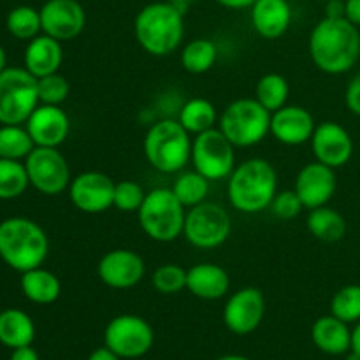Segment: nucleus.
I'll return each mask as SVG.
<instances>
[{"mask_svg": "<svg viewBox=\"0 0 360 360\" xmlns=\"http://www.w3.org/2000/svg\"><path fill=\"white\" fill-rule=\"evenodd\" d=\"M327 18H345V0H329L326 2Z\"/></svg>", "mask_w": 360, "mask_h": 360, "instance_id": "obj_42", "label": "nucleus"}, {"mask_svg": "<svg viewBox=\"0 0 360 360\" xmlns=\"http://www.w3.org/2000/svg\"><path fill=\"white\" fill-rule=\"evenodd\" d=\"M9 360H39V355L32 347H21L14 348Z\"/></svg>", "mask_w": 360, "mask_h": 360, "instance_id": "obj_43", "label": "nucleus"}, {"mask_svg": "<svg viewBox=\"0 0 360 360\" xmlns=\"http://www.w3.org/2000/svg\"><path fill=\"white\" fill-rule=\"evenodd\" d=\"M227 179L229 202L239 213H262L278 193L276 169L266 158L241 162Z\"/></svg>", "mask_w": 360, "mask_h": 360, "instance_id": "obj_2", "label": "nucleus"}, {"mask_svg": "<svg viewBox=\"0 0 360 360\" xmlns=\"http://www.w3.org/2000/svg\"><path fill=\"white\" fill-rule=\"evenodd\" d=\"M266 315V297L255 287H245L227 299L224 308V322L231 333L238 336L252 334L262 323Z\"/></svg>", "mask_w": 360, "mask_h": 360, "instance_id": "obj_14", "label": "nucleus"}, {"mask_svg": "<svg viewBox=\"0 0 360 360\" xmlns=\"http://www.w3.org/2000/svg\"><path fill=\"white\" fill-rule=\"evenodd\" d=\"M6 27L13 37L32 41L42 32L41 13L30 6H18L6 18Z\"/></svg>", "mask_w": 360, "mask_h": 360, "instance_id": "obj_34", "label": "nucleus"}, {"mask_svg": "<svg viewBox=\"0 0 360 360\" xmlns=\"http://www.w3.org/2000/svg\"><path fill=\"white\" fill-rule=\"evenodd\" d=\"M30 185L27 167L20 160L0 158V200H11L23 195Z\"/></svg>", "mask_w": 360, "mask_h": 360, "instance_id": "obj_33", "label": "nucleus"}, {"mask_svg": "<svg viewBox=\"0 0 360 360\" xmlns=\"http://www.w3.org/2000/svg\"><path fill=\"white\" fill-rule=\"evenodd\" d=\"M345 18L360 27V0H345Z\"/></svg>", "mask_w": 360, "mask_h": 360, "instance_id": "obj_41", "label": "nucleus"}, {"mask_svg": "<svg viewBox=\"0 0 360 360\" xmlns=\"http://www.w3.org/2000/svg\"><path fill=\"white\" fill-rule=\"evenodd\" d=\"M347 360H360V355H357V354H355V352L350 350V355H348Z\"/></svg>", "mask_w": 360, "mask_h": 360, "instance_id": "obj_50", "label": "nucleus"}, {"mask_svg": "<svg viewBox=\"0 0 360 360\" xmlns=\"http://www.w3.org/2000/svg\"><path fill=\"white\" fill-rule=\"evenodd\" d=\"M315 67L329 76L347 74L360 58V32L347 18H323L313 27L308 41Z\"/></svg>", "mask_w": 360, "mask_h": 360, "instance_id": "obj_1", "label": "nucleus"}, {"mask_svg": "<svg viewBox=\"0 0 360 360\" xmlns=\"http://www.w3.org/2000/svg\"><path fill=\"white\" fill-rule=\"evenodd\" d=\"M218 58V48L211 39L199 37L181 49V65L190 74H206L213 69Z\"/></svg>", "mask_w": 360, "mask_h": 360, "instance_id": "obj_29", "label": "nucleus"}, {"mask_svg": "<svg viewBox=\"0 0 360 360\" xmlns=\"http://www.w3.org/2000/svg\"><path fill=\"white\" fill-rule=\"evenodd\" d=\"M250 9L252 27L260 37L274 41L290 28L292 7L288 0H257Z\"/></svg>", "mask_w": 360, "mask_h": 360, "instance_id": "obj_21", "label": "nucleus"}, {"mask_svg": "<svg viewBox=\"0 0 360 360\" xmlns=\"http://www.w3.org/2000/svg\"><path fill=\"white\" fill-rule=\"evenodd\" d=\"M88 360H120V357L115 354V352L109 350L108 347H102V348H97V350L91 352Z\"/></svg>", "mask_w": 360, "mask_h": 360, "instance_id": "obj_44", "label": "nucleus"}, {"mask_svg": "<svg viewBox=\"0 0 360 360\" xmlns=\"http://www.w3.org/2000/svg\"><path fill=\"white\" fill-rule=\"evenodd\" d=\"M338 188L336 169L315 160L304 165L295 178V193L301 199L304 210L327 206Z\"/></svg>", "mask_w": 360, "mask_h": 360, "instance_id": "obj_17", "label": "nucleus"}, {"mask_svg": "<svg viewBox=\"0 0 360 360\" xmlns=\"http://www.w3.org/2000/svg\"><path fill=\"white\" fill-rule=\"evenodd\" d=\"M352 352L360 355V322H357L355 329L352 330Z\"/></svg>", "mask_w": 360, "mask_h": 360, "instance_id": "obj_46", "label": "nucleus"}, {"mask_svg": "<svg viewBox=\"0 0 360 360\" xmlns=\"http://www.w3.org/2000/svg\"><path fill=\"white\" fill-rule=\"evenodd\" d=\"M319 2H323V4H326V2H329V0H319Z\"/></svg>", "mask_w": 360, "mask_h": 360, "instance_id": "obj_51", "label": "nucleus"}, {"mask_svg": "<svg viewBox=\"0 0 360 360\" xmlns=\"http://www.w3.org/2000/svg\"><path fill=\"white\" fill-rule=\"evenodd\" d=\"M192 137L178 120H160L148 129L143 150L148 164L164 174H176L192 158Z\"/></svg>", "mask_w": 360, "mask_h": 360, "instance_id": "obj_5", "label": "nucleus"}, {"mask_svg": "<svg viewBox=\"0 0 360 360\" xmlns=\"http://www.w3.org/2000/svg\"><path fill=\"white\" fill-rule=\"evenodd\" d=\"M330 315L347 323L360 322V285H347L333 295Z\"/></svg>", "mask_w": 360, "mask_h": 360, "instance_id": "obj_35", "label": "nucleus"}, {"mask_svg": "<svg viewBox=\"0 0 360 360\" xmlns=\"http://www.w3.org/2000/svg\"><path fill=\"white\" fill-rule=\"evenodd\" d=\"M27 130L35 146L58 148L69 137V115L60 105L39 104L27 120Z\"/></svg>", "mask_w": 360, "mask_h": 360, "instance_id": "obj_19", "label": "nucleus"}, {"mask_svg": "<svg viewBox=\"0 0 360 360\" xmlns=\"http://www.w3.org/2000/svg\"><path fill=\"white\" fill-rule=\"evenodd\" d=\"M313 343L329 355H345L352 350V330L348 323L334 315L320 316L311 329Z\"/></svg>", "mask_w": 360, "mask_h": 360, "instance_id": "obj_24", "label": "nucleus"}, {"mask_svg": "<svg viewBox=\"0 0 360 360\" xmlns=\"http://www.w3.org/2000/svg\"><path fill=\"white\" fill-rule=\"evenodd\" d=\"M137 218L148 238L157 243H172L183 234L186 207L171 188H155L146 192Z\"/></svg>", "mask_w": 360, "mask_h": 360, "instance_id": "obj_6", "label": "nucleus"}, {"mask_svg": "<svg viewBox=\"0 0 360 360\" xmlns=\"http://www.w3.org/2000/svg\"><path fill=\"white\" fill-rule=\"evenodd\" d=\"M23 60L25 69L37 79L58 72L63 62L62 42L46 34L37 35L32 41H28Z\"/></svg>", "mask_w": 360, "mask_h": 360, "instance_id": "obj_23", "label": "nucleus"}, {"mask_svg": "<svg viewBox=\"0 0 360 360\" xmlns=\"http://www.w3.org/2000/svg\"><path fill=\"white\" fill-rule=\"evenodd\" d=\"M232 231L231 214L220 204L204 202L188 207L183 236L199 250H213L224 245Z\"/></svg>", "mask_w": 360, "mask_h": 360, "instance_id": "obj_9", "label": "nucleus"}, {"mask_svg": "<svg viewBox=\"0 0 360 360\" xmlns=\"http://www.w3.org/2000/svg\"><path fill=\"white\" fill-rule=\"evenodd\" d=\"M41 104L37 77L27 69L6 67L0 72V123L21 125L27 123L35 108Z\"/></svg>", "mask_w": 360, "mask_h": 360, "instance_id": "obj_8", "label": "nucleus"}, {"mask_svg": "<svg viewBox=\"0 0 360 360\" xmlns=\"http://www.w3.org/2000/svg\"><path fill=\"white\" fill-rule=\"evenodd\" d=\"M37 90L41 104L60 105L62 102L67 101V97H69L70 84L65 76H62L60 72H55L49 74V76L39 77Z\"/></svg>", "mask_w": 360, "mask_h": 360, "instance_id": "obj_38", "label": "nucleus"}, {"mask_svg": "<svg viewBox=\"0 0 360 360\" xmlns=\"http://www.w3.org/2000/svg\"><path fill=\"white\" fill-rule=\"evenodd\" d=\"M231 288L229 273L218 264L202 262L186 269V290L202 301H218Z\"/></svg>", "mask_w": 360, "mask_h": 360, "instance_id": "obj_22", "label": "nucleus"}, {"mask_svg": "<svg viewBox=\"0 0 360 360\" xmlns=\"http://www.w3.org/2000/svg\"><path fill=\"white\" fill-rule=\"evenodd\" d=\"M35 338V326L21 309H6L0 313V343L7 348L30 347Z\"/></svg>", "mask_w": 360, "mask_h": 360, "instance_id": "obj_26", "label": "nucleus"}, {"mask_svg": "<svg viewBox=\"0 0 360 360\" xmlns=\"http://www.w3.org/2000/svg\"><path fill=\"white\" fill-rule=\"evenodd\" d=\"M155 290L164 295H174L186 288V269L178 264H162L151 278Z\"/></svg>", "mask_w": 360, "mask_h": 360, "instance_id": "obj_36", "label": "nucleus"}, {"mask_svg": "<svg viewBox=\"0 0 360 360\" xmlns=\"http://www.w3.org/2000/svg\"><path fill=\"white\" fill-rule=\"evenodd\" d=\"M190 162L210 181L227 179L236 169V146L214 127L193 137Z\"/></svg>", "mask_w": 360, "mask_h": 360, "instance_id": "obj_10", "label": "nucleus"}, {"mask_svg": "<svg viewBox=\"0 0 360 360\" xmlns=\"http://www.w3.org/2000/svg\"><path fill=\"white\" fill-rule=\"evenodd\" d=\"M169 2H171L172 6L178 7V9L181 11V13H186V9H188L190 4H192L193 0H169Z\"/></svg>", "mask_w": 360, "mask_h": 360, "instance_id": "obj_47", "label": "nucleus"}, {"mask_svg": "<svg viewBox=\"0 0 360 360\" xmlns=\"http://www.w3.org/2000/svg\"><path fill=\"white\" fill-rule=\"evenodd\" d=\"M315 127V118L302 105H283L271 112V136L285 146L309 143Z\"/></svg>", "mask_w": 360, "mask_h": 360, "instance_id": "obj_20", "label": "nucleus"}, {"mask_svg": "<svg viewBox=\"0 0 360 360\" xmlns=\"http://www.w3.org/2000/svg\"><path fill=\"white\" fill-rule=\"evenodd\" d=\"M171 2H151L137 13L134 35L141 48L153 56H167L181 46L185 20Z\"/></svg>", "mask_w": 360, "mask_h": 360, "instance_id": "obj_3", "label": "nucleus"}, {"mask_svg": "<svg viewBox=\"0 0 360 360\" xmlns=\"http://www.w3.org/2000/svg\"><path fill=\"white\" fill-rule=\"evenodd\" d=\"M218 116L217 108L213 105V102H210L207 98L202 97H193L190 101H186L185 104L179 109L178 122L181 123L183 129L190 134V136H199V134L206 132L217 127Z\"/></svg>", "mask_w": 360, "mask_h": 360, "instance_id": "obj_28", "label": "nucleus"}, {"mask_svg": "<svg viewBox=\"0 0 360 360\" xmlns=\"http://www.w3.org/2000/svg\"><path fill=\"white\" fill-rule=\"evenodd\" d=\"M309 143L316 160L333 169L347 165L354 155V139L338 122H323L316 125Z\"/></svg>", "mask_w": 360, "mask_h": 360, "instance_id": "obj_18", "label": "nucleus"}, {"mask_svg": "<svg viewBox=\"0 0 360 360\" xmlns=\"http://www.w3.org/2000/svg\"><path fill=\"white\" fill-rule=\"evenodd\" d=\"M20 287L28 301L41 306L53 304L58 301L60 294H62V283H60L58 276L42 267L21 273Z\"/></svg>", "mask_w": 360, "mask_h": 360, "instance_id": "obj_25", "label": "nucleus"}, {"mask_svg": "<svg viewBox=\"0 0 360 360\" xmlns=\"http://www.w3.org/2000/svg\"><path fill=\"white\" fill-rule=\"evenodd\" d=\"M288 95H290V84L287 77L278 72L264 74L255 86V98L269 112L278 111L287 105Z\"/></svg>", "mask_w": 360, "mask_h": 360, "instance_id": "obj_30", "label": "nucleus"}, {"mask_svg": "<svg viewBox=\"0 0 360 360\" xmlns=\"http://www.w3.org/2000/svg\"><path fill=\"white\" fill-rule=\"evenodd\" d=\"M146 192L139 183L132 179H123L115 185V199H112V207H116L122 213H137L143 206Z\"/></svg>", "mask_w": 360, "mask_h": 360, "instance_id": "obj_37", "label": "nucleus"}, {"mask_svg": "<svg viewBox=\"0 0 360 360\" xmlns=\"http://www.w3.org/2000/svg\"><path fill=\"white\" fill-rule=\"evenodd\" d=\"M218 129L236 148H252L271 134V112L257 98H238L224 109Z\"/></svg>", "mask_w": 360, "mask_h": 360, "instance_id": "obj_7", "label": "nucleus"}, {"mask_svg": "<svg viewBox=\"0 0 360 360\" xmlns=\"http://www.w3.org/2000/svg\"><path fill=\"white\" fill-rule=\"evenodd\" d=\"M306 225H308V231L311 232L313 238L323 243L341 241L347 236L348 229L343 214L329 206L309 210Z\"/></svg>", "mask_w": 360, "mask_h": 360, "instance_id": "obj_27", "label": "nucleus"}, {"mask_svg": "<svg viewBox=\"0 0 360 360\" xmlns=\"http://www.w3.org/2000/svg\"><path fill=\"white\" fill-rule=\"evenodd\" d=\"M6 63H7V55H6V49L0 46V72L6 69Z\"/></svg>", "mask_w": 360, "mask_h": 360, "instance_id": "obj_48", "label": "nucleus"}, {"mask_svg": "<svg viewBox=\"0 0 360 360\" xmlns=\"http://www.w3.org/2000/svg\"><path fill=\"white\" fill-rule=\"evenodd\" d=\"M269 210L273 211V214L280 220H292V218L299 217L301 211L304 210L301 199L295 193V190H283V192H278L274 195L273 202H271Z\"/></svg>", "mask_w": 360, "mask_h": 360, "instance_id": "obj_39", "label": "nucleus"}, {"mask_svg": "<svg viewBox=\"0 0 360 360\" xmlns=\"http://www.w3.org/2000/svg\"><path fill=\"white\" fill-rule=\"evenodd\" d=\"M210 179L204 178L195 169L188 172H181L172 185V192L178 197L179 202L185 207H193L204 202L210 193Z\"/></svg>", "mask_w": 360, "mask_h": 360, "instance_id": "obj_31", "label": "nucleus"}, {"mask_svg": "<svg viewBox=\"0 0 360 360\" xmlns=\"http://www.w3.org/2000/svg\"><path fill=\"white\" fill-rule=\"evenodd\" d=\"M153 327L137 315L115 316L104 330V343L120 359H139L151 350Z\"/></svg>", "mask_w": 360, "mask_h": 360, "instance_id": "obj_11", "label": "nucleus"}, {"mask_svg": "<svg viewBox=\"0 0 360 360\" xmlns=\"http://www.w3.org/2000/svg\"><path fill=\"white\" fill-rule=\"evenodd\" d=\"M35 148L27 127L2 125L0 127V158L21 160L27 158Z\"/></svg>", "mask_w": 360, "mask_h": 360, "instance_id": "obj_32", "label": "nucleus"}, {"mask_svg": "<svg viewBox=\"0 0 360 360\" xmlns=\"http://www.w3.org/2000/svg\"><path fill=\"white\" fill-rule=\"evenodd\" d=\"M146 264L134 250L116 248L105 253L97 264V274L102 283L115 290L134 288L143 281Z\"/></svg>", "mask_w": 360, "mask_h": 360, "instance_id": "obj_15", "label": "nucleus"}, {"mask_svg": "<svg viewBox=\"0 0 360 360\" xmlns=\"http://www.w3.org/2000/svg\"><path fill=\"white\" fill-rule=\"evenodd\" d=\"M115 185L116 183L104 172L86 171L72 178L67 190L76 210L86 214H98L112 206Z\"/></svg>", "mask_w": 360, "mask_h": 360, "instance_id": "obj_13", "label": "nucleus"}, {"mask_svg": "<svg viewBox=\"0 0 360 360\" xmlns=\"http://www.w3.org/2000/svg\"><path fill=\"white\" fill-rule=\"evenodd\" d=\"M25 167L30 185L44 195H60L72 181L69 162L58 148L35 146L25 158Z\"/></svg>", "mask_w": 360, "mask_h": 360, "instance_id": "obj_12", "label": "nucleus"}, {"mask_svg": "<svg viewBox=\"0 0 360 360\" xmlns=\"http://www.w3.org/2000/svg\"><path fill=\"white\" fill-rule=\"evenodd\" d=\"M39 13L42 32L60 42L76 39L86 25V13L77 0H48Z\"/></svg>", "mask_w": 360, "mask_h": 360, "instance_id": "obj_16", "label": "nucleus"}, {"mask_svg": "<svg viewBox=\"0 0 360 360\" xmlns=\"http://www.w3.org/2000/svg\"><path fill=\"white\" fill-rule=\"evenodd\" d=\"M359 204H360V197H359Z\"/></svg>", "mask_w": 360, "mask_h": 360, "instance_id": "obj_52", "label": "nucleus"}, {"mask_svg": "<svg viewBox=\"0 0 360 360\" xmlns=\"http://www.w3.org/2000/svg\"><path fill=\"white\" fill-rule=\"evenodd\" d=\"M49 253L44 229L30 218L13 217L0 221V259L18 273L41 267Z\"/></svg>", "mask_w": 360, "mask_h": 360, "instance_id": "obj_4", "label": "nucleus"}, {"mask_svg": "<svg viewBox=\"0 0 360 360\" xmlns=\"http://www.w3.org/2000/svg\"><path fill=\"white\" fill-rule=\"evenodd\" d=\"M217 360H250V359L243 357V355H225V357H220Z\"/></svg>", "mask_w": 360, "mask_h": 360, "instance_id": "obj_49", "label": "nucleus"}, {"mask_svg": "<svg viewBox=\"0 0 360 360\" xmlns=\"http://www.w3.org/2000/svg\"><path fill=\"white\" fill-rule=\"evenodd\" d=\"M217 2L227 9H250L257 0H217Z\"/></svg>", "mask_w": 360, "mask_h": 360, "instance_id": "obj_45", "label": "nucleus"}, {"mask_svg": "<svg viewBox=\"0 0 360 360\" xmlns=\"http://www.w3.org/2000/svg\"><path fill=\"white\" fill-rule=\"evenodd\" d=\"M345 104L352 115L360 116V70L348 83L347 91H345Z\"/></svg>", "mask_w": 360, "mask_h": 360, "instance_id": "obj_40", "label": "nucleus"}]
</instances>
